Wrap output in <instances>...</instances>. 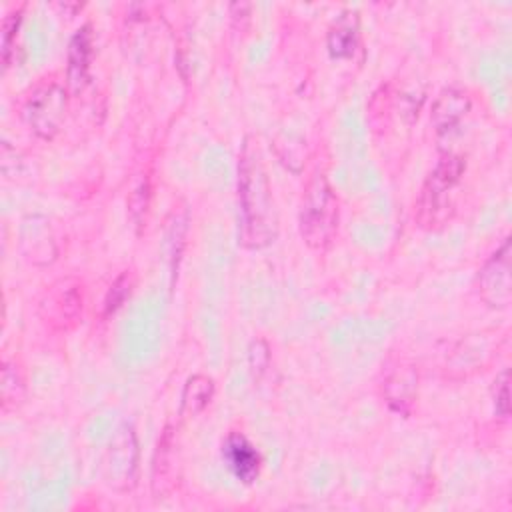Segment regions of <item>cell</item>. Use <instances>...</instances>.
Returning <instances> with one entry per match:
<instances>
[{
	"instance_id": "obj_8",
	"label": "cell",
	"mask_w": 512,
	"mask_h": 512,
	"mask_svg": "<svg viewBox=\"0 0 512 512\" xmlns=\"http://www.w3.org/2000/svg\"><path fill=\"white\" fill-rule=\"evenodd\" d=\"M382 400L386 406L400 414L408 416L414 408V402L418 398V372L410 362H396L392 364L382 378L380 384Z\"/></svg>"
},
{
	"instance_id": "obj_13",
	"label": "cell",
	"mask_w": 512,
	"mask_h": 512,
	"mask_svg": "<svg viewBox=\"0 0 512 512\" xmlns=\"http://www.w3.org/2000/svg\"><path fill=\"white\" fill-rule=\"evenodd\" d=\"M470 106V94L464 88L446 86L438 92L432 104L430 122L438 134H448L464 120V116L470 112Z\"/></svg>"
},
{
	"instance_id": "obj_21",
	"label": "cell",
	"mask_w": 512,
	"mask_h": 512,
	"mask_svg": "<svg viewBox=\"0 0 512 512\" xmlns=\"http://www.w3.org/2000/svg\"><path fill=\"white\" fill-rule=\"evenodd\" d=\"M22 22V8L10 10L2 20V60L4 68L12 64V54L16 50V36Z\"/></svg>"
},
{
	"instance_id": "obj_19",
	"label": "cell",
	"mask_w": 512,
	"mask_h": 512,
	"mask_svg": "<svg viewBox=\"0 0 512 512\" xmlns=\"http://www.w3.org/2000/svg\"><path fill=\"white\" fill-rule=\"evenodd\" d=\"M246 360H248V372L254 382L262 380V376L268 372L270 362H272V350L270 344L264 338H252L246 350Z\"/></svg>"
},
{
	"instance_id": "obj_18",
	"label": "cell",
	"mask_w": 512,
	"mask_h": 512,
	"mask_svg": "<svg viewBox=\"0 0 512 512\" xmlns=\"http://www.w3.org/2000/svg\"><path fill=\"white\" fill-rule=\"evenodd\" d=\"M186 224H188L186 212L174 210L172 218L168 220V228H166V246H170L168 260H170L172 278L178 274V262H180V254H182L184 238H186Z\"/></svg>"
},
{
	"instance_id": "obj_14",
	"label": "cell",
	"mask_w": 512,
	"mask_h": 512,
	"mask_svg": "<svg viewBox=\"0 0 512 512\" xmlns=\"http://www.w3.org/2000/svg\"><path fill=\"white\" fill-rule=\"evenodd\" d=\"M360 36V18L358 12L352 8H346L336 16V20L330 24L326 34V46L332 58L344 60L350 58L358 46Z\"/></svg>"
},
{
	"instance_id": "obj_24",
	"label": "cell",
	"mask_w": 512,
	"mask_h": 512,
	"mask_svg": "<svg viewBox=\"0 0 512 512\" xmlns=\"http://www.w3.org/2000/svg\"><path fill=\"white\" fill-rule=\"evenodd\" d=\"M228 10H230V18H232L234 26L240 28V30H244V24H242V22H248V20H250V10H252V6H250L248 2H234V4L228 6Z\"/></svg>"
},
{
	"instance_id": "obj_4",
	"label": "cell",
	"mask_w": 512,
	"mask_h": 512,
	"mask_svg": "<svg viewBox=\"0 0 512 512\" xmlns=\"http://www.w3.org/2000/svg\"><path fill=\"white\" fill-rule=\"evenodd\" d=\"M140 474V446L130 422H120L112 432L100 462L102 482L118 494L134 490Z\"/></svg>"
},
{
	"instance_id": "obj_12",
	"label": "cell",
	"mask_w": 512,
	"mask_h": 512,
	"mask_svg": "<svg viewBox=\"0 0 512 512\" xmlns=\"http://www.w3.org/2000/svg\"><path fill=\"white\" fill-rule=\"evenodd\" d=\"M92 54L94 32L90 24H84L72 34L66 50V86L70 88V92L78 94L88 84Z\"/></svg>"
},
{
	"instance_id": "obj_10",
	"label": "cell",
	"mask_w": 512,
	"mask_h": 512,
	"mask_svg": "<svg viewBox=\"0 0 512 512\" xmlns=\"http://www.w3.org/2000/svg\"><path fill=\"white\" fill-rule=\"evenodd\" d=\"M20 252L34 266L50 264L58 250L48 218L40 214H30L20 226Z\"/></svg>"
},
{
	"instance_id": "obj_17",
	"label": "cell",
	"mask_w": 512,
	"mask_h": 512,
	"mask_svg": "<svg viewBox=\"0 0 512 512\" xmlns=\"http://www.w3.org/2000/svg\"><path fill=\"white\" fill-rule=\"evenodd\" d=\"M274 148L276 156L282 164H286L292 172H300L304 158H306V142L294 134L280 132L274 138Z\"/></svg>"
},
{
	"instance_id": "obj_1",
	"label": "cell",
	"mask_w": 512,
	"mask_h": 512,
	"mask_svg": "<svg viewBox=\"0 0 512 512\" xmlns=\"http://www.w3.org/2000/svg\"><path fill=\"white\" fill-rule=\"evenodd\" d=\"M238 244L268 248L278 236V212L256 136H246L238 154Z\"/></svg>"
},
{
	"instance_id": "obj_23",
	"label": "cell",
	"mask_w": 512,
	"mask_h": 512,
	"mask_svg": "<svg viewBox=\"0 0 512 512\" xmlns=\"http://www.w3.org/2000/svg\"><path fill=\"white\" fill-rule=\"evenodd\" d=\"M148 202H150V182H148V178H140L128 196V212H130L132 222H136V224L142 222V218L146 216V210H148Z\"/></svg>"
},
{
	"instance_id": "obj_22",
	"label": "cell",
	"mask_w": 512,
	"mask_h": 512,
	"mask_svg": "<svg viewBox=\"0 0 512 512\" xmlns=\"http://www.w3.org/2000/svg\"><path fill=\"white\" fill-rule=\"evenodd\" d=\"M492 404H494V412L500 418H508L510 416V370L502 368L494 382H492Z\"/></svg>"
},
{
	"instance_id": "obj_7",
	"label": "cell",
	"mask_w": 512,
	"mask_h": 512,
	"mask_svg": "<svg viewBox=\"0 0 512 512\" xmlns=\"http://www.w3.org/2000/svg\"><path fill=\"white\" fill-rule=\"evenodd\" d=\"M476 292L480 300L494 310H504L510 306L512 302L510 238H504L502 244L488 256V260L478 270Z\"/></svg>"
},
{
	"instance_id": "obj_2",
	"label": "cell",
	"mask_w": 512,
	"mask_h": 512,
	"mask_svg": "<svg viewBox=\"0 0 512 512\" xmlns=\"http://www.w3.org/2000/svg\"><path fill=\"white\" fill-rule=\"evenodd\" d=\"M338 220V196L334 194V188L330 186L326 174L322 170H314V174L306 182L298 214V228L304 244L310 250L324 252L336 236Z\"/></svg>"
},
{
	"instance_id": "obj_6",
	"label": "cell",
	"mask_w": 512,
	"mask_h": 512,
	"mask_svg": "<svg viewBox=\"0 0 512 512\" xmlns=\"http://www.w3.org/2000/svg\"><path fill=\"white\" fill-rule=\"evenodd\" d=\"M82 306V284L76 278H60L42 294L38 318L52 332H68L78 324Z\"/></svg>"
},
{
	"instance_id": "obj_11",
	"label": "cell",
	"mask_w": 512,
	"mask_h": 512,
	"mask_svg": "<svg viewBox=\"0 0 512 512\" xmlns=\"http://www.w3.org/2000/svg\"><path fill=\"white\" fill-rule=\"evenodd\" d=\"M222 458L232 476L242 484H254L260 476L262 456L240 432H230L222 442Z\"/></svg>"
},
{
	"instance_id": "obj_5",
	"label": "cell",
	"mask_w": 512,
	"mask_h": 512,
	"mask_svg": "<svg viewBox=\"0 0 512 512\" xmlns=\"http://www.w3.org/2000/svg\"><path fill=\"white\" fill-rule=\"evenodd\" d=\"M66 108L68 90L56 80H46L28 94L22 106V116L38 138L52 140L64 124Z\"/></svg>"
},
{
	"instance_id": "obj_15",
	"label": "cell",
	"mask_w": 512,
	"mask_h": 512,
	"mask_svg": "<svg viewBox=\"0 0 512 512\" xmlns=\"http://www.w3.org/2000/svg\"><path fill=\"white\" fill-rule=\"evenodd\" d=\"M214 392H216V384L210 376L192 374L190 378H186L180 392V416L184 420H190L202 414L212 402Z\"/></svg>"
},
{
	"instance_id": "obj_9",
	"label": "cell",
	"mask_w": 512,
	"mask_h": 512,
	"mask_svg": "<svg viewBox=\"0 0 512 512\" xmlns=\"http://www.w3.org/2000/svg\"><path fill=\"white\" fill-rule=\"evenodd\" d=\"M178 478V426L168 424L156 444L152 458V494L156 498H166Z\"/></svg>"
},
{
	"instance_id": "obj_20",
	"label": "cell",
	"mask_w": 512,
	"mask_h": 512,
	"mask_svg": "<svg viewBox=\"0 0 512 512\" xmlns=\"http://www.w3.org/2000/svg\"><path fill=\"white\" fill-rule=\"evenodd\" d=\"M132 286H134V276H132V272H122L112 284H110V288H108V292H106V296H104V316H110V314H114L124 302H126V298L130 296V292H132Z\"/></svg>"
},
{
	"instance_id": "obj_16",
	"label": "cell",
	"mask_w": 512,
	"mask_h": 512,
	"mask_svg": "<svg viewBox=\"0 0 512 512\" xmlns=\"http://www.w3.org/2000/svg\"><path fill=\"white\" fill-rule=\"evenodd\" d=\"M26 398V376L22 366L16 360H2L0 374V406L4 414L18 410Z\"/></svg>"
},
{
	"instance_id": "obj_3",
	"label": "cell",
	"mask_w": 512,
	"mask_h": 512,
	"mask_svg": "<svg viewBox=\"0 0 512 512\" xmlns=\"http://www.w3.org/2000/svg\"><path fill=\"white\" fill-rule=\"evenodd\" d=\"M466 162L460 154H444L432 172L426 176L418 200H416V222L424 230H438L454 214V196L460 178L464 176Z\"/></svg>"
}]
</instances>
